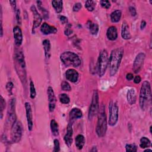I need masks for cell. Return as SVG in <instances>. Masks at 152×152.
<instances>
[{"mask_svg":"<svg viewBox=\"0 0 152 152\" xmlns=\"http://www.w3.org/2000/svg\"><path fill=\"white\" fill-rule=\"evenodd\" d=\"M123 55L124 49L122 48H118L112 50L108 63L110 76L115 75L118 72Z\"/></svg>","mask_w":152,"mask_h":152,"instance_id":"1","label":"cell"},{"mask_svg":"<svg viewBox=\"0 0 152 152\" xmlns=\"http://www.w3.org/2000/svg\"><path fill=\"white\" fill-rule=\"evenodd\" d=\"M151 100V86L148 81H144L141 87L139 104L141 109L143 110H146L150 104Z\"/></svg>","mask_w":152,"mask_h":152,"instance_id":"2","label":"cell"},{"mask_svg":"<svg viewBox=\"0 0 152 152\" xmlns=\"http://www.w3.org/2000/svg\"><path fill=\"white\" fill-rule=\"evenodd\" d=\"M14 61L17 72L22 82L26 81V63L24 56L21 51H17L14 54Z\"/></svg>","mask_w":152,"mask_h":152,"instance_id":"3","label":"cell"},{"mask_svg":"<svg viewBox=\"0 0 152 152\" xmlns=\"http://www.w3.org/2000/svg\"><path fill=\"white\" fill-rule=\"evenodd\" d=\"M98 112L96 132L99 137H103L105 135L107 131L106 115L105 113V107L103 105H102Z\"/></svg>","mask_w":152,"mask_h":152,"instance_id":"4","label":"cell"},{"mask_svg":"<svg viewBox=\"0 0 152 152\" xmlns=\"http://www.w3.org/2000/svg\"><path fill=\"white\" fill-rule=\"evenodd\" d=\"M61 61L66 66L78 67L81 65V61L78 55L71 51L63 52L60 56Z\"/></svg>","mask_w":152,"mask_h":152,"instance_id":"5","label":"cell"},{"mask_svg":"<svg viewBox=\"0 0 152 152\" xmlns=\"http://www.w3.org/2000/svg\"><path fill=\"white\" fill-rule=\"evenodd\" d=\"M108 63V53L106 49H103L99 53L97 61V73L100 77H102L105 74Z\"/></svg>","mask_w":152,"mask_h":152,"instance_id":"6","label":"cell"},{"mask_svg":"<svg viewBox=\"0 0 152 152\" xmlns=\"http://www.w3.org/2000/svg\"><path fill=\"white\" fill-rule=\"evenodd\" d=\"M23 128L22 124L20 121H16L11 126V141L13 143L18 142L22 137Z\"/></svg>","mask_w":152,"mask_h":152,"instance_id":"7","label":"cell"},{"mask_svg":"<svg viewBox=\"0 0 152 152\" xmlns=\"http://www.w3.org/2000/svg\"><path fill=\"white\" fill-rule=\"evenodd\" d=\"M99 94L97 90H94L92 96L91 102L90 106L88 117L89 120H91L99 112Z\"/></svg>","mask_w":152,"mask_h":152,"instance_id":"8","label":"cell"},{"mask_svg":"<svg viewBox=\"0 0 152 152\" xmlns=\"http://www.w3.org/2000/svg\"><path fill=\"white\" fill-rule=\"evenodd\" d=\"M118 106L115 102L111 101L109 104V120L108 124L110 126H114L118 121Z\"/></svg>","mask_w":152,"mask_h":152,"instance_id":"9","label":"cell"},{"mask_svg":"<svg viewBox=\"0 0 152 152\" xmlns=\"http://www.w3.org/2000/svg\"><path fill=\"white\" fill-rule=\"evenodd\" d=\"M15 114V99L13 98L9 102V105L7 111V124L12 126L16 121Z\"/></svg>","mask_w":152,"mask_h":152,"instance_id":"10","label":"cell"},{"mask_svg":"<svg viewBox=\"0 0 152 152\" xmlns=\"http://www.w3.org/2000/svg\"><path fill=\"white\" fill-rule=\"evenodd\" d=\"M145 55L142 52L139 53L135 57L133 64V70L135 73L140 72V71L142 68L145 59Z\"/></svg>","mask_w":152,"mask_h":152,"instance_id":"11","label":"cell"},{"mask_svg":"<svg viewBox=\"0 0 152 152\" xmlns=\"http://www.w3.org/2000/svg\"><path fill=\"white\" fill-rule=\"evenodd\" d=\"M49 102V109L50 112H53L56 106V98L52 87L49 86L47 90Z\"/></svg>","mask_w":152,"mask_h":152,"instance_id":"12","label":"cell"},{"mask_svg":"<svg viewBox=\"0 0 152 152\" xmlns=\"http://www.w3.org/2000/svg\"><path fill=\"white\" fill-rule=\"evenodd\" d=\"M25 109L26 113V118L27 122L28 129L31 131L33 129V113L30 104L28 102L25 103Z\"/></svg>","mask_w":152,"mask_h":152,"instance_id":"13","label":"cell"},{"mask_svg":"<svg viewBox=\"0 0 152 152\" xmlns=\"http://www.w3.org/2000/svg\"><path fill=\"white\" fill-rule=\"evenodd\" d=\"M13 35L15 45L17 46H21L23 42V34L21 28L18 26L14 27Z\"/></svg>","mask_w":152,"mask_h":152,"instance_id":"14","label":"cell"},{"mask_svg":"<svg viewBox=\"0 0 152 152\" xmlns=\"http://www.w3.org/2000/svg\"><path fill=\"white\" fill-rule=\"evenodd\" d=\"M30 10L33 13V17H34L33 28H36L40 25L42 21V18L40 15L39 14V13L38 12L37 9L34 5H31L30 7Z\"/></svg>","mask_w":152,"mask_h":152,"instance_id":"15","label":"cell"},{"mask_svg":"<svg viewBox=\"0 0 152 152\" xmlns=\"http://www.w3.org/2000/svg\"><path fill=\"white\" fill-rule=\"evenodd\" d=\"M72 134L73 130L72 127V124L69 123L67 126L66 133L64 137L65 142L68 147H70L72 143Z\"/></svg>","mask_w":152,"mask_h":152,"instance_id":"16","label":"cell"},{"mask_svg":"<svg viewBox=\"0 0 152 152\" xmlns=\"http://www.w3.org/2000/svg\"><path fill=\"white\" fill-rule=\"evenodd\" d=\"M78 72L72 68H69L67 69L65 72V77L67 80L71 81V83H75L77 81L78 78Z\"/></svg>","mask_w":152,"mask_h":152,"instance_id":"17","label":"cell"},{"mask_svg":"<svg viewBox=\"0 0 152 152\" xmlns=\"http://www.w3.org/2000/svg\"><path fill=\"white\" fill-rule=\"evenodd\" d=\"M41 32L46 35L50 34H55L57 33L58 30L56 27L52 26L47 24L46 23H43L40 27Z\"/></svg>","mask_w":152,"mask_h":152,"instance_id":"18","label":"cell"},{"mask_svg":"<svg viewBox=\"0 0 152 152\" xmlns=\"http://www.w3.org/2000/svg\"><path fill=\"white\" fill-rule=\"evenodd\" d=\"M106 36L107 39L110 40H115L118 37L117 28L115 26L109 27L106 31Z\"/></svg>","mask_w":152,"mask_h":152,"instance_id":"19","label":"cell"},{"mask_svg":"<svg viewBox=\"0 0 152 152\" xmlns=\"http://www.w3.org/2000/svg\"><path fill=\"white\" fill-rule=\"evenodd\" d=\"M121 36H122V37L125 40H128L131 38V35L130 34L129 26L125 21H124L122 24Z\"/></svg>","mask_w":152,"mask_h":152,"instance_id":"20","label":"cell"},{"mask_svg":"<svg viewBox=\"0 0 152 152\" xmlns=\"http://www.w3.org/2000/svg\"><path fill=\"white\" fill-rule=\"evenodd\" d=\"M126 99L128 103L131 105L135 103L137 96L134 88H130L128 90L126 94Z\"/></svg>","mask_w":152,"mask_h":152,"instance_id":"21","label":"cell"},{"mask_svg":"<svg viewBox=\"0 0 152 152\" xmlns=\"http://www.w3.org/2000/svg\"><path fill=\"white\" fill-rule=\"evenodd\" d=\"M69 119L71 121H74L79 118H81L82 117L83 113L81 110L77 107H74L71 109V110L69 112Z\"/></svg>","mask_w":152,"mask_h":152,"instance_id":"22","label":"cell"},{"mask_svg":"<svg viewBox=\"0 0 152 152\" xmlns=\"http://www.w3.org/2000/svg\"><path fill=\"white\" fill-rule=\"evenodd\" d=\"M86 27L91 34L96 35L97 34L99 31V26L97 24L93 23L91 21L89 20L86 23Z\"/></svg>","mask_w":152,"mask_h":152,"instance_id":"23","label":"cell"},{"mask_svg":"<svg viewBox=\"0 0 152 152\" xmlns=\"http://www.w3.org/2000/svg\"><path fill=\"white\" fill-rule=\"evenodd\" d=\"M42 45L43 47L45 57L46 59H49L50 56V42L48 39H45L42 42Z\"/></svg>","mask_w":152,"mask_h":152,"instance_id":"24","label":"cell"},{"mask_svg":"<svg viewBox=\"0 0 152 152\" xmlns=\"http://www.w3.org/2000/svg\"><path fill=\"white\" fill-rule=\"evenodd\" d=\"M75 146L78 150H81L85 144V138L82 134H78L75 137Z\"/></svg>","mask_w":152,"mask_h":152,"instance_id":"25","label":"cell"},{"mask_svg":"<svg viewBox=\"0 0 152 152\" xmlns=\"http://www.w3.org/2000/svg\"><path fill=\"white\" fill-rule=\"evenodd\" d=\"M122 16V12L121 10H117L113 11L110 14V20L112 23H118L121 20Z\"/></svg>","mask_w":152,"mask_h":152,"instance_id":"26","label":"cell"},{"mask_svg":"<svg viewBox=\"0 0 152 152\" xmlns=\"http://www.w3.org/2000/svg\"><path fill=\"white\" fill-rule=\"evenodd\" d=\"M52 5L56 13H60L62 10L63 2L60 0H54L52 1Z\"/></svg>","mask_w":152,"mask_h":152,"instance_id":"27","label":"cell"},{"mask_svg":"<svg viewBox=\"0 0 152 152\" xmlns=\"http://www.w3.org/2000/svg\"><path fill=\"white\" fill-rule=\"evenodd\" d=\"M50 129L52 134L54 136H58L59 135V126L57 122L55 119L50 121Z\"/></svg>","mask_w":152,"mask_h":152,"instance_id":"28","label":"cell"},{"mask_svg":"<svg viewBox=\"0 0 152 152\" xmlns=\"http://www.w3.org/2000/svg\"><path fill=\"white\" fill-rule=\"evenodd\" d=\"M151 145V141L145 137H142L140 140V147L141 148H148Z\"/></svg>","mask_w":152,"mask_h":152,"instance_id":"29","label":"cell"},{"mask_svg":"<svg viewBox=\"0 0 152 152\" xmlns=\"http://www.w3.org/2000/svg\"><path fill=\"white\" fill-rule=\"evenodd\" d=\"M37 7H38V9L41 11V12L43 14V17L45 18V20H47L49 18V14H48V11L44 8L43 7H42L41 6L42 5V2L41 1H37Z\"/></svg>","mask_w":152,"mask_h":152,"instance_id":"30","label":"cell"},{"mask_svg":"<svg viewBox=\"0 0 152 152\" xmlns=\"http://www.w3.org/2000/svg\"><path fill=\"white\" fill-rule=\"evenodd\" d=\"M96 3L94 1H87L85 2V7L88 11H93L94 10Z\"/></svg>","mask_w":152,"mask_h":152,"instance_id":"31","label":"cell"},{"mask_svg":"<svg viewBox=\"0 0 152 152\" xmlns=\"http://www.w3.org/2000/svg\"><path fill=\"white\" fill-rule=\"evenodd\" d=\"M36 96V91L34 87L33 82L30 80V97L31 99H33Z\"/></svg>","mask_w":152,"mask_h":152,"instance_id":"32","label":"cell"},{"mask_svg":"<svg viewBox=\"0 0 152 152\" xmlns=\"http://www.w3.org/2000/svg\"><path fill=\"white\" fill-rule=\"evenodd\" d=\"M59 99L60 102L63 104H68L70 102L69 97L66 94L62 93L59 95Z\"/></svg>","mask_w":152,"mask_h":152,"instance_id":"33","label":"cell"},{"mask_svg":"<svg viewBox=\"0 0 152 152\" xmlns=\"http://www.w3.org/2000/svg\"><path fill=\"white\" fill-rule=\"evenodd\" d=\"M126 151L136 152L137 151V146L134 144H126L125 145Z\"/></svg>","mask_w":152,"mask_h":152,"instance_id":"34","label":"cell"},{"mask_svg":"<svg viewBox=\"0 0 152 152\" xmlns=\"http://www.w3.org/2000/svg\"><path fill=\"white\" fill-rule=\"evenodd\" d=\"M61 88L62 89V90L66 91H69L71 90L70 84L67 81H62V83H61Z\"/></svg>","mask_w":152,"mask_h":152,"instance_id":"35","label":"cell"},{"mask_svg":"<svg viewBox=\"0 0 152 152\" xmlns=\"http://www.w3.org/2000/svg\"><path fill=\"white\" fill-rule=\"evenodd\" d=\"M100 4L101 5V6L105 9H109L111 7V4L110 2H109V1L107 0H102L100 1Z\"/></svg>","mask_w":152,"mask_h":152,"instance_id":"36","label":"cell"},{"mask_svg":"<svg viewBox=\"0 0 152 152\" xmlns=\"http://www.w3.org/2000/svg\"><path fill=\"white\" fill-rule=\"evenodd\" d=\"M5 101L3 97L1 96V118H2L3 116V111L5 107Z\"/></svg>","mask_w":152,"mask_h":152,"instance_id":"37","label":"cell"},{"mask_svg":"<svg viewBox=\"0 0 152 152\" xmlns=\"http://www.w3.org/2000/svg\"><path fill=\"white\" fill-rule=\"evenodd\" d=\"M54 142V148H53V151L54 152H58L60 150V145H59V142L58 139H55L53 141Z\"/></svg>","mask_w":152,"mask_h":152,"instance_id":"38","label":"cell"},{"mask_svg":"<svg viewBox=\"0 0 152 152\" xmlns=\"http://www.w3.org/2000/svg\"><path fill=\"white\" fill-rule=\"evenodd\" d=\"M14 87V84L12 82L9 81L6 84V88L10 94H12V90Z\"/></svg>","mask_w":152,"mask_h":152,"instance_id":"39","label":"cell"},{"mask_svg":"<svg viewBox=\"0 0 152 152\" xmlns=\"http://www.w3.org/2000/svg\"><path fill=\"white\" fill-rule=\"evenodd\" d=\"M15 17H16V20L17 21L18 23V24H21V17H20V11L19 8H17L16 11H15Z\"/></svg>","mask_w":152,"mask_h":152,"instance_id":"40","label":"cell"},{"mask_svg":"<svg viewBox=\"0 0 152 152\" xmlns=\"http://www.w3.org/2000/svg\"><path fill=\"white\" fill-rule=\"evenodd\" d=\"M82 7V5L81 3L80 2H77L75 3L74 6H73V8H72V10L74 11L75 12H77L78 11H80V10L81 8Z\"/></svg>","mask_w":152,"mask_h":152,"instance_id":"41","label":"cell"},{"mask_svg":"<svg viewBox=\"0 0 152 152\" xmlns=\"http://www.w3.org/2000/svg\"><path fill=\"white\" fill-rule=\"evenodd\" d=\"M59 20L62 24H67L68 22V18L64 15H61L59 17Z\"/></svg>","mask_w":152,"mask_h":152,"instance_id":"42","label":"cell"},{"mask_svg":"<svg viewBox=\"0 0 152 152\" xmlns=\"http://www.w3.org/2000/svg\"><path fill=\"white\" fill-rule=\"evenodd\" d=\"M129 12H130V13H131L132 16L134 17V16H135L137 15V11H136V10H135V8L134 7H130L129 8Z\"/></svg>","mask_w":152,"mask_h":152,"instance_id":"43","label":"cell"},{"mask_svg":"<svg viewBox=\"0 0 152 152\" xmlns=\"http://www.w3.org/2000/svg\"><path fill=\"white\" fill-rule=\"evenodd\" d=\"M9 2L11 4V6L12 7L13 10L14 11V12L16 11L17 10V4H16V1H10Z\"/></svg>","mask_w":152,"mask_h":152,"instance_id":"44","label":"cell"},{"mask_svg":"<svg viewBox=\"0 0 152 152\" xmlns=\"http://www.w3.org/2000/svg\"><path fill=\"white\" fill-rule=\"evenodd\" d=\"M141 80V77L140 75H136L134 78V82L135 83V84H138L140 83Z\"/></svg>","mask_w":152,"mask_h":152,"instance_id":"45","label":"cell"},{"mask_svg":"<svg viewBox=\"0 0 152 152\" xmlns=\"http://www.w3.org/2000/svg\"><path fill=\"white\" fill-rule=\"evenodd\" d=\"M72 31L69 27H67L66 28H65V31H64V33H65V34L66 35V36L70 35V34L72 33Z\"/></svg>","mask_w":152,"mask_h":152,"instance_id":"46","label":"cell"},{"mask_svg":"<svg viewBox=\"0 0 152 152\" xmlns=\"http://www.w3.org/2000/svg\"><path fill=\"white\" fill-rule=\"evenodd\" d=\"M133 78H134V75H133V74L132 73H128L126 74V78L128 81L132 80L133 79Z\"/></svg>","mask_w":152,"mask_h":152,"instance_id":"47","label":"cell"},{"mask_svg":"<svg viewBox=\"0 0 152 152\" xmlns=\"http://www.w3.org/2000/svg\"><path fill=\"white\" fill-rule=\"evenodd\" d=\"M146 26V22L144 20H142L140 24V28L141 30H143Z\"/></svg>","mask_w":152,"mask_h":152,"instance_id":"48","label":"cell"},{"mask_svg":"<svg viewBox=\"0 0 152 152\" xmlns=\"http://www.w3.org/2000/svg\"><path fill=\"white\" fill-rule=\"evenodd\" d=\"M91 151H97V150L96 149V147H93V148L90 150Z\"/></svg>","mask_w":152,"mask_h":152,"instance_id":"49","label":"cell"},{"mask_svg":"<svg viewBox=\"0 0 152 152\" xmlns=\"http://www.w3.org/2000/svg\"><path fill=\"white\" fill-rule=\"evenodd\" d=\"M151 151V149H147L145 150V151Z\"/></svg>","mask_w":152,"mask_h":152,"instance_id":"50","label":"cell"},{"mask_svg":"<svg viewBox=\"0 0 152 152\" xmlns=\"http://www.w3.org/2000/svg\"><path fill=\"white\" fill-rule=\"evenodd\" d=\"M150 133H151V126H150Z\"/></svg>","mask_w":152,"mask_h":152,"instance_id":"51","label":"cell"}]
</instances>
